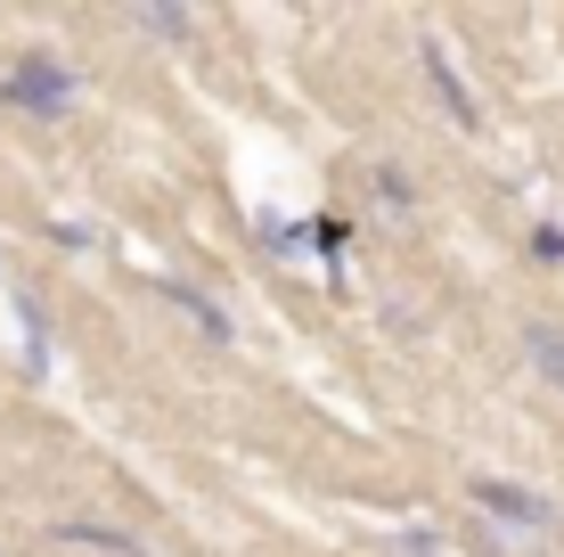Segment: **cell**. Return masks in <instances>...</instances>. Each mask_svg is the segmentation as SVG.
I'll return each instance as SVG.
<instances>
[{
    "instance_id": "obj_1",
    "label": "cell",
    "mask_w": 564,
    "mask_h": 557,
    "mask_svg": "<svg viewBox=\"0 0 564 557\" xmlns=\"http://www.w3.org/2000/svg\"><path fill=\"white\" fill-rule=\"evenodd\" d=\"M0 99H9V107H25V115H42V124H57V115L74 107V74L57 66L50 50H25L9 74H0Z\"/></svg>"
},
{
    "instance_id": "obj_2",
    "label": "cell",
    "mask_w": 564,
    "mask_h": 557,
    "mask_svg": "<svg viewBox=\"0 0 564 557\" xmlns=\"http://www.w3.org/2000/svg\"><path fill=\"white\" fill-rule=\"evenodd\" d=\"M475 508L491 525L523 533V542H556V501H540L532 484H508V475H475Z\"/></svg>"
},
{
    "instance_id": "obj_3",
    "label": "cell",
    "mask_w": 564,
    "mask_h": 557,
    "mask_svg": "<svg viewBox=\"0 0 564 557\" xmlns=\"http://www.w3.org/2000/svg\"><path fill=\"white\" fill-rule=\"evenodd\" d=\"M42 549H83V557H148V542L131 525H99V516H57L42 525Z\"/></svg>"
},
{
    "instance_id": "obj_4",
    "label": "cell",
    "mask_w": 564,
    "mask_h": 557,
    "mask_svg": "<svg viewBox=\"0 0 564 557\" xmlns=\"http://www.w3.org/2000/svg\"><path fill=\"white\" fill-rule=\"evenodd\" d=\"M417 57H425V83H434V99L451 107V124H458V131H482V107H475V90H466V74L451 66V50H442V42H417Z\"/></svg>"
},
{
    "instance_id": "obj_5",
    "label": "cell",
    "mask_w": 564,
    "mask_h": 557,
    "mask_svg": "<svg viewBox=\"0 0 564 557\" xmlns=\"http://www.w3.org/2000/svg\"><path fill=\"white\" fill-rule=\"evenodd\" d=\"M523 361L564 394V320H523Z\"/></svg>"
},
{
    "instance_id": "obj_6",
    "label": "cell",
    "mask_w": 564,
    "mask_h": 557,
    "mask_svg": "<svg viewBox=\"0 0 564 557\" xmlns=\"http://www.w3.org/2000/svg\"><path fill=\"white\" fill-rule=\"evenodd\" d=\"M131 25L155 33V42H188V33H197V17H188V9H131Z\"/></svg>"
},
{
    "instance_id": "obj_7",
    "label": "cell",
    "mask_w": 564,
    "mask_h": 557,
    "mask_svg": "<svg viewBox=\"0 0 564 557\" xmlns=\"http://www.w3.org/2000/svg\"><path fill=\"white\" fill-rule=\"evenodd\" d=\"M384 557H451V542H434V533H384Z\"/></svg>"
},
{
    "instance_id": "obj_8",
    "label": "cell",
    "mask_w": 564,
    "mask_h": 557,
    "mask_svg": "<svg viewBox=\"0 0 564 557\" xmlns=\"http://www.w3.org/2000/svg\"><path fill=\"white\" fill-rule=\"evenodd\" d=\"M172 303H181V312H188V320H197V329H205V336H229V320H221V312H213V303H205V296H188V287H172Z\"/></svg>"
},
{
    "instance_id": "obj_9",
    "label": "cell",
    "mask_w": 564,
    "mask_h": 557,
    "mask_svg": "<svg viewBox=\"0 0 564 557\" xmlns=\"http://www.w3.org/2000/svg\"><path fill=\"white\" fill-rule=\"evenodd\" d=\"M377 205H393V214H410V205H417V189L401 181L393 164H384V172H377Z\"/></svg>"
},
{
    "instance_id": "obj_10",
    "label": "cell",
    "mask_w": 564,
    "mask_h": 557,
    "mask_svg": "<svg viewBox=\"0 0 564 557\" xmlns=\"http://www.w3.org/2000/svg\"><path fill=\"white\" fill-rule=\"evenodd\" d=\"M532 255H540V263H564V229L540 222V229H532Z\"/></svg>"
}]
</instances>
